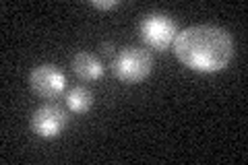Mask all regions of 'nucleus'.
<instances>
[{"instance_id": "6", "label": "nucleus", "mask_w": 248, "mask_h": 165, "mask_svg": "<svg viewBox=\"0 0 248 165\" xmlns=\"http://www.w3.org/2000/svg\"><path fill=\"white\" fill-rule=\"evenodd\" d=\"M73 70L75 75L81 78V81H97V78L104 76V64L102 60L95 58L89 52H79L75 54L73 58Z\"/></svg>"}, {"instance_id": "2", "label": "nucleus", "mask_w": 248, "mask_h": 165, "mask_svg": "<svg viewBox=\"0 0 248 165\" xmlns=\"http://www.w3.org/2000/svg\"><path fill=\"white\" fill-rule=\"evenodd\" d=\"M153 58L151 54L143 48H126L118 52V56L112 62V70L118 81L126 85H135L145 81L151 75Z\"/></svg>"}, {"instance_id": "1", "label": "nucleus", "mask_w": 248, "mask_h": 165, "mask_svg": "<svg viewBox=\"0 0 248 165\" xmlns=\"http://www.w3.org/2000/svg\"><path fill=\"white\" fill-rule=\"evenodd\" d=\"M174 54L184 66L199 73H219L234 58V42L226 29L195 25L176 33Z\"/></svg>"}, {"instance_id": "8", "label": "nucleus", "mask_w": 248, "mask_h": 165, "mask_svg": "<svg viewBox=\"0 0 248 165\" xmlns=\"http://www.w3.org/2000/svg\"><path fill=\"white\" fill-rule=\"evenodd\" d=\"M120 2L118 0H108V2H99V0H91V6H95V9H104V11H110V9H116Z\"/></svg>"}, {"instance_id": "3", "label": "nucleus", "mask_w": 248, "mask_h": 165, "mask_svg": "<svg viewBox=\"0 0 248 165\" xmlns=\"http://www.w3.org/2000/svg\"><path fill=\"white\" fill-rule=\"evenodd\" d=\"M141 37L149 48L164 52L176 39V23L164 13H151L141 21Z\"/></svg>"}, {"instance_id": "7", "label": "nucleus", "mask_w": 248, "mask_h": 165, "mask_svg": "<svg viewBox=\"0 0 248 165\" xmlns=\"http://www.w3.org/2000/svg\"><path fill=\"white\" fill-rule=\"evenodd\" d=\"M66 105L75 114H85L93 105V93L87 87H73L66 93Z\"/></svg>"}, {"instance_id": "9", "label": "nucleus", "mask_w": 248, "mask_h": 165, "mask_svg": "<svg viewBox=\"0 0 248 165\" xmlns=\"http://www.w3.org/2000/svg\"><path fill=\"white\" fill-rule=\"evenodd\" d=\"M112 50H114V44H102V52L104 54H112Z\"/></svg>"}, {"instance_id": "5", "label": "nucleus", "mask_w": 248, "mask_h": 165, "mask_svg": "<svg viewBox=\"0 0 248 165\" xmlns=\"http://www.w3.org/2000/svg\"><path fill=\"white\" fill-rule=\"evenodd\" d=\"M29 85L35 95H40L44 99H56L66 87V78L56 66L42 64L31 70Z\"/></svg>"}, {"instance_id": "4", "label": "nucleus", "mask_w": 248, "mask_h": 165, "mask_svg": "<svg viewBox=\"0 0 248 165\" xmlns=\"http://www.w3.org/2000/svg\"><path fill=\"white\" fill-rule=\"evenodd\" d=\"M68 124L66 109L58 104H46L37 107L31 116V130L42 138H54L58 136Z\"/></svg>"}]
</instances>
